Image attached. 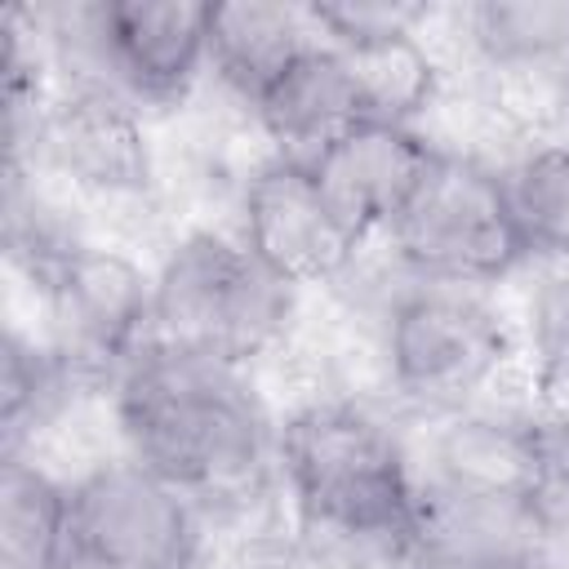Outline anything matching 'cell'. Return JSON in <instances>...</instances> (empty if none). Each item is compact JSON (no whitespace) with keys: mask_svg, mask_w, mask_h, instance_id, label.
I'll return each instance as SVG.
<instances>
[{"mask_svg":"<svg viewBox=\"0 0 569 569\" xmlns=\"http://www.w3.org/2000/svg\"><path fill=\"white\" fill-rule=\"evenodd\" d=\"M36 147L58 178L98 200H138L156 178L138 107L107 84H67L36 116Z\"/></svg>","mask_w":569,"mask_h":569,"instance_id":"obj_10","label":"cell"},{"mask_svg":"<svg viewBox=\"0 0 569 569\" xmlns=\"http://www.w3.org/2000/svg\"><path fill=\"white\" fill-rule=\"evenodd\" d=\"M240 240L289 289L342 280L365 244L333 213L307 160L289 156H276L249 173L240 196Z\"/></svg>","mask_w":569,"mask_h":569,"instance_id":"obj_9","label":"cell"},{"mask_svg":"<svg viewBox=\"0 0 569 569\" xmlns=\"http://www.w3.org/2000/svg\"><path fill=\"white\" fill-rule=\"evenodd\" d=\"M533 382L551 405L569 400V271L547 276L529 298Z\"/></svg>","mask_w":569,"mask_h":569,"instance_id":"obj_19","label":"cell"},{"mask_svg":"<svg viewBox=\"0 0 569 569\" xmlns=\"http://www.w3.org/2000/svg\"><path fill=\"white\" fill-rule=\"evenodd\" d=\"M80 58L71 84H107L133 107H173L209 62V4L107 0L67 13Z\"/></svg>","mask_w":569,"mask_h":569,"instance_id":"obj_6","label":"cell"},{"mask_svg":"<svg viewBox=\"0 0 569 569\" xmlns=\"http://www.w3.org/2000/svg\"><path fill=\"white\" fill-rule=\"evenodd\" d=\"M276 471L307 533L405 560L422 480L396 431L356 400H307L276 427Z\"/></svg>","mask_w":569,"mask_h":569,"instance_id":"obj_2","label":"cell"},{"mask_svg":"<svg viewBox=\"0 0 569 569\" xmlns=\"http://www.w3.org/2000/svg\"><path fill=\"white\" fill-rule=\"evenodd\" d=\"M436 142L418 133L413 124H387V120H365L347 133H338L329 147H320L307 169L333 213L369 240L373 231H387L422 178L436 164Z\"/></svg>","mask_w":569,"mask_h":569,"instance_id":"obj_12","label":"cell"},{"mask_svg":"<svg viewBox=\"0 0 569 569\" xmlns=\"http://www.w3.org/2000/svg\"><path fill=\"white\" fill-rule=\"evenodd\" d=\"M507 196L529 253L569 262V142H542L507 173Z\"/></svg>","mask_w":569,"mask_h":569,"instance_id":"obj_18","label":"cell"},{"mask_svg":"<svg viewBox=\"0 0 569 569\" xmlns=\"http://www.w3.org/2000/svg\"><path fill=\"white\" fill-rule=\"evenodd\" d=\"M422 485L462 498L538 502L556 520L547 427L533 413L458 409L431 440V462Z\"/></svg>","mask_w":569,"mask_h":569,"instance_id":"obj_11","label":"cell"},{"mask_svg":"<svg viewBox=\"0 0 569 569\" xmlns=\"http://www.w3.org/2000/svg\"><path fill=\"white\" fill-rule=\"evenodd\" d=\"M253 116L289 160H311L338 133L365 124V107L351 84V71L342 53L325 40H311L267 84V93L253 102Z\"/></svg>","mask_w":569,"mask_h":569,"instance_id":"obj_13","label":"cell"},{"mask_svg":"<svg viewBox=\"0 0 569 569\" xmlns=\"http://www.w3.org/2000/svg\"><path fill=\"white\" fill-rule=\"evenodd\" d=\"M560 111L569 116V58H565V67H560Z\"/></svg>","mask_w":569,"mask_h":569,"instance_id":"obj_21","label":"cell"},{"mask_svg":"<svg viewBox=\"0 0 569 569\" xmlns=\"http://www.w3.org/2000/svg\"><path fill=\"white\" fill-rule=\"evenodd\" d=\"M311 40L320 36L307 9L298 4H267V0L209 4V67L249 107Z\"/></svg>","mask_w":569,"mask_h":569,"instance_id":"obj_14","label":"cell"},{"mask_svg":"<svg viewBox=\"0 0 569 569\" xmlns=\"http://www.w3.org/2000/svg\"><path fill=\"white\" fill-rule=\"evenodd\" d=\"M196 502L133 458L71 480L67 569H196Z\"/></svg>","mask_w":569,"mask_h":569,"instance_id":"obj_7","label":"cell"},{"mask_svg":"<svg viewBox=\"0 0 569 569\" xmlns=\"http://www.w3.org/2000/svg\"><path fill=\"white\" fill-rule=\"evenodd\" d=\"M462 27L493 71H560L569 58V0H485L462 13Z\"/></svg>","mask_w":569,"mask_h":569,"instance_id":"obj_16","label":"cell"},{"mask_svg":"<svg viewBox=\"0 0 569 569\" xmlns=\"http://www.w3.org/2000/svg\"><path fill=\"white\" fill-rule=\"evenodd\" d=\"M351 84L360 93L365 120H387V124H409L413 116H422L436 102V58L422 44L418 31H400V36H378L365 44H347L338 49Z\"/></svg>","mask_w":569,"mask_h":569,"instance_id":"obj_17","label":"cell"},{"mask_svg":"<svg viewBox=\"0 0 569 569\" xmlns=\"http://www.w3.org/2000/svg\"><path fill=\"white\" fill-rule=\"evenodd\" d=\"M387 240L396 262L427 284H493L529 258L507 178L445 147L405 213L387 227Z\"/></svg>","mask_w":569,"mask_h":569,"instance_id":"obj_4","label":"cell"},{"mask_svg":"<svg viewBox=\"0 0 569 569\" xmlns=\"http://www.w3.org/2000/svg\"><path fill=\"white\" fill-rule=\"evenodd\" d=\"M31 280L53 316V347L84 378L107 373V382H116L120 369L156 342V280L120 249L76 240L49 262L31 267Z\"/></svg>","mask_w":569,"mask_h":569,"instance_id":"obj_8","label":"cell"},{"mask_svg":"<svg viewBox=\"0 0 569 569\" xmlns=\"http://www.w3.org/2000/svg\"><path fill=\"white\" fill-rule=\"evenodd\" d=\"M382 365L405 400L458 413L511 365V329L485 293L418 280L387 307Z\"/></svg>","mask_w":569,"mask_h":569,"instance_id":"obj_5","label":"cell"},{"mask_svg":"<svg viewBox=\"0 0 569 569\" xmlns=\"http://www.w3.org/2000/svg\"><path fill=\"white\" fill-rule=\"evenodd\" d=\"M111 391L129 458L182 489L196 511H244L267 493L276 436L240 369L151 342Z\"/></svg>","mask_w":569,"mask_h":569,"instance_id":"obj_1","label":"cell"},{"mask_svg":"<svg viewBox=\"0 0 569 569\" xmlns=\"http://www.w3.org/2000/svg\"><path fill=\"white\" fill-rule=\"evenodd\" d=\"M307 18L325 36V44L347 49V44H365L378 36L418 31L431 18V9L400 4V0H325V4H307Z\"/></svg>","mask_w":569,"mask_h":569,"instance_id":"obj_20","label":"cell"},{"mask_svg":"<svg viewBox=\"0 0 569 569\" xmlns=\"http://www.w3.org/2000/svg\"><path fill=\"white\" fill-rule=\"evenodd\" d=\"M71 485L22 453H4L0 476V556L4 569H67Z\"/></svg>","mask_w":569,"mask_h":569,"instance_id":"obj_15","label":"cell"},{"mask_svg":"<svg viewBox=\"0 0 569 569\" xmlns=\"http://www.w3.org/2000/svg\"><path fill=\"white\" fill-rule=\"evenodd\" d=\"M289 311L293 289L222 231H187L156 271V342L187 356L240 369L284 342Z\"/></svg>","mask_w":569,"mask_h":569,"instance_id":"obj_3","label":"cell"}]
</instances>
